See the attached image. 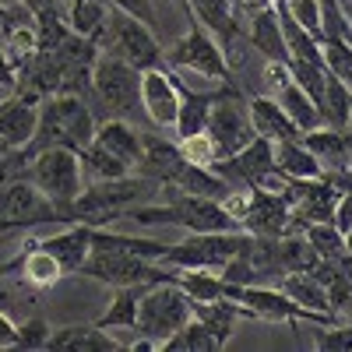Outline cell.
I'll list each match as a JSON object with an SVG mask.
<instances>
[{
	"mask_svg": "<svg viewBox=\"0 0 352 352\" xmlns=\"http://www.w3.org/2000/svg\"><path fill=\"white\" fill-rule=\"evenodd\" d=\"M81 275L96 278L102 285H152V282H176V268L159 261H148L141 254H127V250H102L92 247L81 264Z\"/></svg>",
	"mask_w": 352,
	"mask_h": 352,
	"instance_id": "obj_8",
	"label": "cell"
},
{
	"mask_svg": "<svg viewBox=\"0 0 352 352\" xmlns=\"http://www.w3.org/2000/svg\"><path fill=\"white\" fill-rule=\"evenodd\" d=\"M176 74V71H173ZM176 85H180V113H176V127H173V138H190V134H201L204 124H208V113H212V102L219 96V88H194L187 78L176 74ZM229 85V81H226Z\"/></svg>",
	"mask_w": 352,
	"mask_h": 352,
	"instance_id": "obj_16",
	"label": "cell"
},
{
	"mask_svg": "<svg viewBox=\"0 0 352 352\" xmlns=\"http://www.w3.org/2000/svg\"><path fill=\"white\" fill-rule=\"evenodd\" d=\"M275 169H282L289 180H317V176H324V169H320V162L310 155L303 138L275 141Z\"/></svg>",
	"mask_w": 352,
	"mask_h": 352,
	"instance_id": "obj_26",
	"label": "cell"
},
{
	"mask_svg": "<svg viewBox=\"0 0 352 352\" xmlns=\"http://www.w3.org/2000/svg\"><path fill=\"white\" fill-rule=\"evenodd\" d=\"M345 148H349V169H352V131H345Z\"/></svg>",
	"mask_w": 352,
	"mask_h": 352,
	"instance_id": "obj_47",
	"label": "cell"
},
{
	"mask_svg": "<svg viewBox=\"0 0 352 352\" xmlns=\"http://www.w3.org/2000/svg\"><path fill=\"white\" fill-rule=\"evenodd\" d=\"M278 289H282L296 307H303V310H310V314H320V317L335 320L331 303H328V285L320 282L314 272H285V275L278 278Z\"/></svg>",
	"mask_w": 352,
	"mask_h": 352,
	"instance_id": "obj_23",
	"label": "cell"
},
{
	"mask_svg": "<svg viewBox=\"0 0 352 352\" xmlns=\"http://www.w3.org/2000/svg\"><path fill=\"white\" fill-rule=\"evenodd\" d=\"M46 349H60V352H120L124 345L99 324H67V328L50 331Z\"/></svg>",
	"mask_w": 352,
	"mask_h": 352,
	"instance_id": "obj_22",
	"label": "cell"
},
{
	"mask_svg": "<svg viewBox=\"0 0 352 352\" xmlns=\"http://www.w3.org/2000/svg\"><path fill=\"white\" fill-rule=\"evenodd\" d=\"M28 180H32L60 212V222L67 215V208L78 201V194L85 190V173H81V155L71 148H43L28 162Z\"/></svg>",
	"mask_w": 352,
	"mask_h": 352,
	"instance_id": "obj_7",
	"label": "cell"
},
{
	"mask_svg": "<svg viewBox=\"0 0 352 352\" xmlns=\"http://www.w3.org/2000/svg\"><path fill=\"white\" fill-rule=\"evenodd\" d=\"M148 289V285H120V289H113V300L106 307V314L96 320L99 328H134V320H138V300H141V292Z\"/></svg>",
	"mask_w": 352,
	"mask_h": 352,
	"instance_id": "obj_30",
	"label": "cell"
},
{
	"mask_svg": "<svg viewBox=\"0 0 352 352\" xmlns=\"http://www.w3.org/2000/svg\"><path fill=\"white\" fill-rule=\"evenodd\" d=\"M109 8H116V11H124V14L144 21V25L152 28V32H159V14H155V4H152V0H109Z\"/></svg>",
	"mask_w": 352,
	"mask_h": 352,
	"instance_id": "obj_41",
	"label": "cell"
},
{
	"mask_svg": "<svg viewBox=\"0 0 352 352\" xmlns=\"http://www.w3.org/2000/svg\"><path fill=\"white\" fill-rule=\"evenodd\" d=\"M43 222H60V212L53 208V201L28 176H18V180L0 187V232L43 226Z\"/></svg>",
	"mask_w": 352,
	"mask_h": 352,
	"instance_id": "obj_11",
	"label": "cell"
},
{
	"mask_svg": "<svg viewBox=\"0 0 352 352\" xmlns=\"http://www.w3.org/2000/svg\"><path fill=\"white\" fill-rule=\"evenodd\" d=\"M204 134L215 141L222 159L236 155L240 148H247V144L257 138L254 124H250V113H247V99L240 96L236 81L219 88V96L212 102V113H208V124H204Z\"/></svg>",
	"mask_w": 352,
	"mask_h": 352,
	"instance_id": "obj_10",
	"label": "cell"
},
{
	"mask_svg": "<svg viewBox=\"0 0 352 352\" xmlns=\"http://www.w3.org/2000/svg\"><path fill=\"white\" fill-rule=\"evenodd\" d=\"M194 317V300L176 282H152L138 300V320L134 331L141 338H152L159 349L169 335H176Z\"/></svg>",
	"mask_w": 352,
	"mask_h": 352,
	"instance_id": "obj_5",
	"label": "cell"
},
{
	"mask_svg": "<svg viewBox=\"0 0 352 352\" xmlns=\"http://www.w3.org/2000/svg\"><path fill=\"white\" fill-rule=\"evenodd\" d=\"M320 120L324 127H338V131H349L352 124V92L335 78L328 74V85H324V96H320Z\"/></svg>",
	"mask_w": 352,
	"mask_h": 352,
	"instance_id": "obj_29",
	"label": "cell"
},
{
	"mask_svg": "<svg viewBox=\"0 0 352 352\" xmlns=\"http://www.w3.org/2000/svg\"><path fill=\"white\" fill-rule=\"evenodd\" d=\"M50 324L43 317H28L25 324H18V342H14V349H46V342H50Z\"/></svg>",
	"mask_w": 352,
	"mask_h": 352,
	"instance_id": "obj_39",
	"label": "cell"
},
{
	"mask_svg": "<svg viewBox=\"0 0 352 352\" xmlns=\"http://www.w3.org/2000/svg\"><path fill=\"white\" fill-rule=\"evenodd\" d=\"M289 74L320 106V96H324V85H328V67L324 64H307V60H289Z\"/></svg>",
	"mask_w": 352,
	"mask_h": 352,
	"instance_id": "obj_35",
	"label": "cell"
},
{
	"mask_svg": "<svg viewBox=\"0 0 352 352\" xmlns=\"http://www.w3.org/2000/svg\"><path fill=\"white\" fill-rule=\"evenodd\" d=\"M342 4H345V11H349V14H352V0H342Z\"/></svg>",
	"mask_w": 352,
	"mask_h": 352,
	"instance_id": "obj_48",
	"label": "cell"
},
{
	"mask_svg": "<svg viewBox=\"0 0 352 352\" xmlns=\"http://www.w3.org/2000/svg\"><path fill=\"white\" fill-rule=\"evenodd\" d=\"M0 272H21V278H25V285H32V289H50V285H56L67 272L60 268V261H56L39 240H28L25 243V250L11 261V264H4Z\"/></svg>",
	"mask_w": 352,
	"mask_h": 352,
	"instance_id": "obj_17",
	"label": "cell"
},
{
	"mask_svg": "<svg viewBox=\"0 0 352 352\" xmlns=\"http://www.w3.org/2000/svg\"><path fill=\"white\" fill-rule=\"evenodd\" d=\"M99 53H109L116 60H124L138 71H148V67H162V43H159V32H152L144 21L124 14L109 8L99 32L92 36Z\"/></svg>",
	"mask_w": 352,
	"mask_h": 352,
	"instance_id": "obj_3",
	"label": "cell"
},
{
	"mask_svg": "<svg viewBox=\"0 0 352 352\" xmlns=\"http://www.w3.org/2000/svg\"><path fill=\"white\" fill-rule=\"evenodd\" d=\"M314 345L320 352H352V324L345 320H331V324H317Z\"/></svg>",
	"mask_w": 352,
	"mask_h": 352,
	"instance_id": "obj_36",
	"label": "cell"
},
{
	"mask_svg": "<svg viewBox=\"0 0 352 352\" xmlns=\"http://www.w3.org/2000/svg\"><path fill=\"white\" fill-rule=\"evenodd\" d=\"M226 300H236L240 307H247L250 317L275 320V324H300V320H310V324H331L328 317L296 307L278 285H229L226 282Z\"/></svg>",
	"mask_w": 352,
	"mask_h": 352,
	"instance_id": "obj_12",
	"label": "cell"
},
{
	"mask_svg": "<svg viewBox=\"0 0 352 352\" xmlns=\"http://www.w3.org/2000/svg\"><path fill=\"white\" fill-rule=\"evenodd\" d=\"M56 261H60V268L71 275V272H81V264L88 257V250H92V243H88V226L85 222H71L64 232H56V236L50 240H39Z\"/></svg>",
	"mask_w": 352,
	"mask_h": 352,
	"instance_id": "obj_24",
	"label": "cell"
},
{
	"mask_svg": "<svg viewBox=\"0 0 352 352\" xmlns=\"http://www.w3.org/2000/svg\"><path fill=\"white\" fill-rule=\"evenodd\" d=\"M243 25H247V43H250V50L261 56V60L289 64V50H285V36H282L275 8H264V11L250 14Z\"/></svg>",
	"mask_w": 352,
	"mask_h": 352,
	"instance_id": "obj_21",
	"label": "cell"
},
{
	"mask_svg": "<svg viewBox=\"0 0 352 352\" xmlns=\"http://www.w3.org/2000/svg\"><path fill=\"white\" fill-rule=\"evenodd\" d=\"M285 8L314 39H320V4H317V0H285ZM320 43H324V39H320Z\"/></svg>",
	"mask_w": 352,
	"mask_h": 352,
	"instance_id": "obj_40",
	"label": "cell"
},
{
	"mask_svg": "<svg viewBox=\"0 0 352 352\" xmlns=\"http://www.w3.org/2000/svg\"><path fill=\"white\" fill-rule=\"evenodd\" d=\"M162 197V184L148 180L141 173H127L116 180H92L85 184L78 201L67 208L64 222H85V226H109L116 219H124L138 204H148Z\"/></svg>",
	"mask_w": 352,
	"mask_h": 352,
	"instance_id": "obj_1",
	"label": "cell"
},
{
	"mask_svg": "<svg viewBox=\"0 0 352 352\" xmlns=\"http://www.w3.org/2000/svg\"><path fill=\"white\" fill-rule=\"evenodd\" d=\"M247 243L243 229H226V232H187V240L173 243L162 250L159 264L169 268H208L222 272V264H229Z\"/></svg>",
	"mask_w": 352,
	"mask_h": 352,
	"instance_id": "obj_9",
	"label": "cell"
},
{
	"mask_svg": "<svg viewBox=\"0 0 352 352\" xmlns=\"http://www.w3.org/2000/svg\"><path fill=\"white\" fill-rule=\"evenodd\" d=\"M14 342H18V324L8 310H0V349H14Z\"/></svg>",
	"mask_w": 352,
	"mask_h": 352,
	"instance_id": "obj_43",
	"label": "cell"
},
{
	"mask_svg": "<svg viewBox=\"0 0 352 352\" xmlns=\"http://www.w3.org/2000/svg\"><path fill=\"white\" fill-rule=\"evenodd\" d=\"M96 116L88 109V102L81 96L71 92H56L46 96L39 102V124H36V138L28 144V152H43V148H71V152H85L96 138Z\"/></svg>",
	"mask_w": 352,
	"mask_h": 352,
	"instance_id": "obj_2",
	"label": "cell"
},
{
	"mask_svg": "<svg viewBox=\"0 0 352 352\" xmlns=\"http://www.w3.org/2000/svg\"><path fill=\"white\" fill-rule=\"evenodd\" d=\"M141 113L155 131L173 134L176 113H180V85L169 67H148L141 71Z\"/></svg>",
	"mask_w": 352,
	"mask_h": 352,
	"instance_id": "obj_13",
	"label": "cell"
},
{
	"mask_svg": "<svg viewBox=\"0 0 352 352\" xmlns=\"http://www.w3.org/2000/svg\"><path fill=\"white\" fill-rule=\"evenodd\" d=\"M184 155H180V144L176 138H159V134H141V162H138V173L148 176V180L169 187L176 176L184 169Z\"/></svg>",
	"mask_w": 352,
	"mask_h": 352,
	"instance_id": "obj_15",
	"label": "cell"
},
{
	"mask_svg": "<svg viewBox=\"0 0 352 352\" xmlns=\"http://www.w3.org/2000/svg\"><path fill=\"white\" fill-rule=\"evenodd\" d=\"M275 0H232V14L236 18H250V14H257V11H264V8H272Z\"/></svg>",
	"mask_w": 352,
	"mask_h": 352,
	"instance_id": "obj_44",
	"label": "cell"
},
{
	"mask_svg": "<svg viewBox=\"0 0 352 352\" xmlns=\"http://www.w3.org/2000/svg\"><path fill=\"white\" fill-rule=\"evenodd\" d=\"M303 236L310 240V247L317 250L320 261H331V264H342V268H352V257L345 254L342 232L335 229V222H314V226L303 229Z\"/></svg>",
	"mask_w": 352,
	"mask_h": 352,
	"instance_id": "obj_31",
	"label": "cell"
},
{
	"mask_svg": "<svg viewBox=\"0 0 352 352\" xmlns=\"http://www.w3.org/2000/svg\"><path fill=\"white\" fill-rule=\"evenodd\" d=\"M331 222H335V229H338V232L352 226V187L338 194V204H335V219H331Z\"/></svg>",
	"mask_w": 352,
	"mask_h": 352,
	"instance_id": "obj_42",
	"label": "cell"
},
{
	"mask_svg": "<svg viewBox=\"0 0 352 352\" xmlns=\"http://www.w3.org/2000/svg\"><path fill=\"white\" fill-rule=\"evenodd\" d=\"M324 67L352 92V46L349 43H324Z\"/></svg>",
	"mask_w": 352,
	"mask_h": 352,
	"instance_id": "obj_38",
	"label": "cell"
},
{
	"mask_svg": "<svg viewBox=\"0 0 352 352\" xmlns=\"http://www.w3.org/2000/svg\"><path fill=\"white\" fill-rule=\"evenodd\" d=\"M275 99H278L282 113L289 116L292 124H296V131H300V134H307V131H314V127H324V120H320V109H317V102H314V99L303 92V88H300L296 81L282 85L278 92H275Z\"/></svg>",
	"mask_w": 352,
	"mask_h": 352,
	"instance_id": "obj_27",
	"label": "cell"
},
{
	"mask_svg": "<svg viewBox=\"0 0 352 352\" xmlns=\"http://www.w3.org/2000/svg\"><path fill=\"white\" fill-rule=\"evenodd\" d=\"M194 317L201 320L204 328H208L219 342H222V349H226V342L232 338V331H236V320L240 317H250L247 314V307H240L236 300H212V303H194Z\"/></svg>",
	"mask_w": 352,
	"mask_h": 352,
	"instance_id": "obj_25",
	"label": "cell"
},
{
	"mask_svg": "<svg viewBox=\"0 0 352 352\" xmlns=\"http://www.w3.org/2000/svg\"><path fill=\"white\" fill-rule=\"evenodd\" d=\"M317 4H320V39L352 46V14L345 11L342 0H317Z\"/></svg>",
	"mask_w": 352,
	"mask_h": 352,
	"instance_id": "obj_34",
	"label": "cell"
},
{
	"mask_svg": "<svg viewBox=\"0 0 352 352\" xmlns=\"http://www.w3.org/2000/svg\"><path fill=\"white\" fill-rule=\"evenodd\" d=\"M92 144H99L102 152H109L116 162H124L131 173H138L141 162V131L127 120H116V116H106V120L96 127Z\"/></svg>",
	"mask_w": 352,
	"mask_h": 352,
	"instance_id": "obj_19",
	"label": "cell"
},
{
	"mask_svg": "<svg viewBox=\"0 0 352 352\" xmlns=\"http://www.w3.org/2000/svg\"><path fill=\"white\" fill-rule=\"evenodd\" d=\"M342 243H345V254L352 257V226H349V229H342Z\"/></svg>",
	"mask_w": 352,
	"mask_h": 352,
	"instance_id": "obj_46",
	"label": "cell"
},
{
	"mask_svg": "<svg viewBox=\"0 0 352 352\" xmlns=\"http://www.w3.org/2000/svg\"><path fill=\"white\" fill-rule=\"evenodd\" d=\"M162 67H169L176 74H197L201 81H215V85L232 81V71H229V60L222 53V43L194 18L187 21L180 39H173L169 46H162Z\"/></svg>",
	"mask_w": 352,
	"mask_h": 352,
	"instance_id": "obj_4",
	"label": "cell"
},
{
	"mask_svg": "<svg viewBox=\"0 0 352 352\" xmlns=\"http://www.w3.org/2000/svg\"><path fill=\"white\" fill-rule=\"evenodd\" d=\"M247 113H250L254 134L264 138V141H272V144H275V141H296V138H303V134L296 131V124H292L289 116L282 113V106H278L275 96H264V92L250 96V99H247Z\"/></svg>",
	"mask_w": 352,
	"mask_h": 352,
	"instance_id": "obj_20",
	"label": "cell"
},
{
	"mask_svg": "<svg viewBox=\"0 0 352 352\" xmlns=\"http://www.w3.org/2000/svg\"><path fill=\"white\" fill-rule=\"evenodd\" d=\"M169 4H180V8H184V0H169Z\"/></svg>",
	"mask_w": 352,
	"mask_h": 352,
	"instance_id": "obj_49",
	"label": "cell"
},
{
	"mask_svg": "<svg viewBox=\"0 0 352 352\" xmlns=\"http://www.w3.org/2000/svg\"><path fill=\"white\" fill-rule=\"evenodd\" d=\"M92 99L106 106L109 116L134 124L141 113V71L116 60L109 53H99V60L92 67Z\"/></svg>",
	"mask_w": 352,
	"mask_h": 352,
	"instance_id": "obj_6",
	"label": "cell"
},
{
	"mask_svg": "<svg viewBox=\"0 0 352 352\" xmlns=\"http://www.w3.org/2000/svg\"><path fill=\"white\" fill-rule=\"evenodd\" d=\"M176 285H180L194 303H212L226 296V278L208 268H176Z\"/></svg>",
	"mask_w": 352,
	"mask_h": 352,
	"instance_id": "obj_28",
	"label": "cell"
},
{
	"mask_svg": "<svg viewBox=\"0 0 352 352\" xmlns=\"http://www.w3.org/2000/svg\"><path fill=\"white\" fill-rule=\"evenodd\" d=\"M14 81H18V67L0 46V88H14Z\"/></svg>",
	"mask_w": 352,
	"mask_h": 352,
	"instance_id": "obj_45",
	"label": "cell"
},
{
	"mask_svg": "<svg viewBox=\"0 0 352 352\" xmlns=\"http://www.w3.org/2000/svg\"><path fill=\"white\" fill-rule=\"evenodd\" d=\"M176 144H180V155L187 159V162H194V166H215L222 155H219V148H215V141L208 138V134H190V138H180V141H176Z\"/></svg>",
	"mask_w": 352,
	"mask_h": 352,
	"instance_id": "obj_37",
	"label": "cell"
},
{
	"mask_svg": "<svg viewBox=\"0 0 352 352\" xmlns=\"http://www.w3.org/2000/svg\"><path fill=\"white\" fill-rule=\"evenodd\" d=\"M162 349H166V352H219V349H222V342H219L208 328H204L197 317H190L180 331L166 338V345H162Z\"/></svg>",
	"mask_w": 352,
	"mask_h": 352,
	"instance_id": "obj_32",
	"label": "cell"
},
{
	"mask_svg": "<svg viewBox=\"0 0 352 352\" xmlns=\"http://www.w3.org/2000/svg\"><path fill=\"white\" fill-rule=\"evenodd\" d=\"M278 261L282 272H314L320 257L303 232H285V236H278Z\"/></svg>",
	"mask_w": 352,
	"mask_h": 352,
	"instance_id": "obj_33",
	"label": "cell"
},
{
	"mask_svg": "<svg viewBox=\"0 0 352 352\" xmlns=\"http://www.w3.org/2000/svg\"><path fill=\"white\" fill-rule=\"evenodd\" d=\"M36 124H39V102L21 96L0 102V141H4V148H28L36 138Z\"/></svg>",
	"mask_w": 352,
	"mask_h": 352,
	"instance_id": "obj_18",
	"label": "cell"
},
{
	"mask_svg": "<svg viewBox=\"0 0 352 352\" xmlns=\"http://www.w3.org/2000/svg\"><path fill=\"white\" fill-rule=\"evenodd\" d=\"M289 222H292V212H289V204L278 194L261 190V187L250 190V208H247V215L240 222L243 232H250V236H272V240H278V236L289 232Z\"/></svg>",
	"mask_w": 352,
	"mask_h": 352,
	"instance_id": "obj_14",
	"label": "cell"
}]
</instances>
